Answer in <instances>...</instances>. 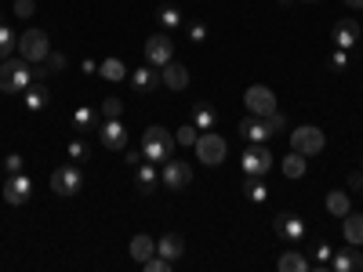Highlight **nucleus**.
<instances>
[{"mask_svg":"<svg viewBox=\"0 0 363 272\" xmlns=\"http://www.w3.org/2000/svg\"><path fill=\"white\" fill-rule=\"evenodd\" d=\"M29 84H33V62H26V58H4L0 62V91L22 95Z\"/></svg>","mask_w":363,"mask_h":272,"instance_id":"obj_1","label":"nucleus"},{"mask_svg":"<svg viewBox=\"0 0 363 272\" xmlns=\"http://www.w3.org/2000/svg\"><path fill=\"white\" fill-rule=\"evenodd\" d=\"M171 149H174V135H171L167 128L153 124V128L142 131V157H145V160L164 164V160L171 157Z\"/></svg>","mask_w":363,"mask_h":272,"instance_id":"obj_2","label":"nucleus"},{"mask_svg":"<svg viewBox=\"0 0 363 272\" xmlns=\"http://www.w3.org/2000/svg\"><path fill=\"white\" fill-rule=\"evenodd\" d=\"M240 167H244L247 178H265L272 167V153H269V142H251L240 157Z\"/></svg>","mask_w":363,"mask_h":272,"instance_id":"obj_3","label":"nucleus"},{"mask_svg":"<svg viewBox=\"0 0 363 272\" xmlns=\"http://www.w3.org/2000/svg\"><path fill=\"white\" fill-rule=\"evenodd\" d=\"M323 145H327V138H323V131L313 128V124H301V128L291 131V149H294V153H301V157L323 153Z\"/></svg>","mask_w":363,"mask_h":272,"instance_id":"obj_4","label":"nucleus"},{"mask_svg":"<svg viewBox=\"0 0 363 272\" xmlns=\"http://www.w3.org/2000/svg\"><path fill=\"white\" fill-rule=\"evenodd\" d=\"M18 51H22V58L26 62H44V58L51 55V40H48V33L44 29H26V33L18 37Z\"/></svg>","mask_w":363,"mask_h":272,"instance_id":"obj_5","label":"nucleus"},{"mask_svg":"<svg viewBox=\"0 0 363 272\" xmlns=\"http://www.w3.org/2000/svg\"><path fill=\"white\" fill-rule=\"evenodd\" d=\"M196 157H200V164H207V167H218L222 160H225V138L222 135H215V131H200V138H196Z\"/></svg>","mask_w":363,"mask_h":272,"instance_id":"obj_6","label":"nucleus"},{"mask_svg":"<svg viewBox=\"0 0 363 272\" xmlns=\"http://www.w3.org/2000/svg\"><path fill=\"white\" fill-rule=\"evenodd\" d=\"M84 186V174L77 164H66V167H55L51 171V193L55 196H77Z\"/></svg>","mask_w":363,"mask_h":272,"instance_id":"obj_7","label":"nucleus"},{"mask_svg":"<svg viewBox=\"0 0 363 272\" xmlns=\"http://www.w3.org/2000/svg\"><path fill=\"white\" fill-rule=\"evenodd\" d=\"M99 142H102V149H109V153H124V149H128V128H124V120H120V116L102 120V124H99Z\"/></svg>","mask_w":363,"mask_h":272,"instance_id":"obj_8","label":"nucleus"},{"mask_svg":"<svg viewBox=\"0 0 363 272\" xmlns=\"http://www.w3.org/2000/svg\"><path fill=\"white\" fill-rule=\"evenodd\" d=\"M160 181L167 189H174V193H182L193 181V167L186 164V160H178V157H167L164 160V174H160Z\"/></svg>","mask_w":363,"mask_h":272,"instance_id":"obj_9","label":"nucleus"},{"mask_svg":"<svg viewBox=\"0 0 363 272\" xmlns=\"http://www.w3.org/2000/svg\"><path fill=\"white\" fill-rule=\"evenodd\" d=\"M244 106L255 116H269V113H277V95H272L265 84H255V87L244 91Z\"/></svg>","mask_w":363,"mask_h":272,"instance_id":"obj_10","label":"nucleus"},{"mask_svg":"<svg viewBox=\"0 0 363 272\" xmlns=\"http://www.w3.org/2000/svg\"><path fill=\"white\" fill-rule=\"evenodd\" d=\"M174 58V40L167 33H153L145 40V62L149 66H167Z\"/></svg>","mask_w":363,"mask_h":272,"instance_id":"obj_11","label":"nucleus"},{"mask_svg":"<svg viewBox=\"0 0 363 272\" xmlns=\"http://www.w3.org/2000/svg\"><path fill=\"white\" fill-rule=\"evenodd\" d=\"M29 196H33V181H29V174H26V171H18V174H8L4 200H8L11 207H26V203H29Z\"/></svg>","mask_w":363,"mask_h":272,"instance_id":"obj_12","label":"nucleus"},{"mask_svg":"<svg viewBox=\"0 0 363 272\" xmlns=\"http://www.w3.org/2000/svg\"><path fill=\"white\" fill-rule=\"evenodd\" d=\"M131 91L135 95H153V91L164 84L160 80V73H157V66H142V69H131Z\"/></svg>","mask_w":363,"mask_h":272,"instance_id":"obj_13","label":"nucleus"},{"mask_svg":"<svg viewBox=\"0 0 363 272\" xmlns=\"http://www.w3.org/2000/svg\"><path fill=\"white\" fill-rule=\"evenodd\" d=\"M240 138H247V142H269L272 138V128H269V120L265 116H244L240 120Z\"/></svg>","mask_w":363,"mask_h":272,"instance_id":"obj_14","label":"nucleus"},{"mask_svg":"<svg viewBox=\"0 0 363 272\" xmlns=\"http://www.w3.org/2000/svg\"><path fill=\"white\" fill-rule=\"evenodd\" d=\"M330 40H335V47L352 51L356 40H359V22H356V18H342V22H335V29H330Z\"/></svg>","mask_w":363,"mask_h":272,"instance_id":"obj_15","label":"nucleus"},{"mask_svg":"<svg viewBox=\"0 0 363 272\" xmlns=\"http://www.w3.org/2000/svg\"><path fill=\"white\" fill-rule=\"evenodd\" d=\"M277 236L284 244H298V239L306 236V222L298 215H277Z\"/></svg>","mask_w":363,"mask_h":272,"instance_id":"obj_16","label":"nucleus"},{"mask_svg":"<svg viewBox=\"0 0 363 272\" xmlns=\"http://www.w3.org/2000/svg\"><path fill=\"white\" fill-rule=\"evenodd\" d=\"M157 254H160V258H167V261H178L182 254H186V239H182L178 232L160 236V239H157Z\"/></svg>","mask_w":363,"mask_h":272,"instance_id":"obj_17","label":"nucleus"},{"mask_svg":"<svg viewBox=\"0 0 363 272\" xmlns=\"http://www.w3.org/2000/svg\"><path fill=\"white\" fill-rule=\"evenodd\" d=\"M160 80H164L171 91H186V87H189V69L182 66V62H167L164 73H160Z\"/></svg>","mask_w":363,"mask_h":272,"instance_id":"obj_18","label":"nucleus"},{"mask_svg":"<svg viewBox=\"0 0 363 272\" xmlns=\"http://www.w3.org/2000/svg\"><path fill=\"white\" fill-rule=\"evenodd\" d=\"M330 265H335V272H352V268L359 272L363 268V254H359V247L349 244L345 251H338L335 258H330Z\"/></svg>","mask_w":363,"mask_h":272,"instance_id":"obj_19","label":"nucleus"},{"mask_svg":"<svg viewBox=\"0 0 363 272\" xmlns=\"http://www.w3.org/2000/svg\"><path fill=\"white\" fill-rule=\"evenodd\" d=\"M157 181H160V174H157L153 160L138 164V171H135V186H138V193H142V196H149V193H153V189H157Z\"/></svg>","mask_w":363,"mask_h":272,"instance_id":"obj_20","label":"nucleus"},{"mask_svg":"<svg viewBox=\"0 0 363 272\" xmlns=\"http://www.w3.org/2000/svg\"><path fill=\"white\" fill-rule=\"evenodd\" d=\"M26 109H33V113H40V109H48V102H51V95H48V87H44V80H37V84H29L26 91Z\"/></svg>","mask_w":363,"mask_h":272,"instance_id":"obj_21","label":"nucleus"},{"mask_svg":"<svg viewBox=\"0 0 363 272\" xmlns=\"http://www.w3.org/2000/svg\"><path fill=\"white\" fill-rule=\"evenodd\" d=\"M153 254H157V239H153V236H145V232L131 236V258H135V261H142V265H145Z\"/></svg>","mask_w":363,"mask_h":272,"instance_id":"obj_22","label":"nucleus"},{"mask_svg":"<svg viewBox=\"0 0 363 272\" xmlns=\"http://www.w3.org/2000/svg\"><path fill=\"white\" fill-rule=\"evenodd\" d=\"M342 232H345V244H352V247H359L363 244V215H349L342 218Z\"/></svg>","mask_w":363,"mask_h":272,"instance_id":"obj_23","label":"nucleus"},{"mask_svg":"<svg viewBox=\"0 0 363 272\" xmlns=\"http://www.w3.org/2000/svg\"><path fill=\"white\" fill-rule=\"evenodd\" d=\"M73 128L77 131H95L99 128V113L91 109V106H77L73 109Z\"/></svg>","mask_w":363,"mask_h":272,"instance_id":"obj_24","label":"nucleus"},{"mask_svg":"<svg viewBox=\"0 0 363 272\" xmlns=\"http://www.w3.org/2000/svg\"><path fill=\"white\" fill-rule=\"evenodd\" d=\"M277 265H280V272H309V258L298 251H284Z\"/></svg>","mask_w":363,"mask_h":272,"instance_id":"obj_25","label":"nucleus"},{"mask_svg":"<svg viewBox=\"0 0 363 272\" xmlns=\"http://www.w3.org/2000/svg\"><path fill=\"white\" fill-rule=\"evenodd\" d=\"M193 124H196L200 131H211V128L218 124V113L211 109V106H203V102H200V106H193Z\"/></svg>","mask_w":363,"mask_h":272,"instance_id":"obj_26","label":"nucleus"},{"mask_svg":"<svg viewBox=\"0 0 363 272\" xmlns=\"http://www.w3.org/2000/svg\"><path fill=\"white\" fill-rule=\"evenodd\" d=\"M327 210L330 215H338V218H345L349 215V193H342V189H335V193H327Z\"/></svg>","mask_w":363,"mask_h":272,"instance_id":"obj_27","label":"nucleus"},{"mask_svg":"<svg viewBox=\"0 0 363 272\" xmlns=\"http://www.w3.org/2000/svg\"><path fill=\"white\" fill-rule=\"evenodd\" d=\"M306 171H309V160L301 157V153H291V157H284V174H287L291 181H294V178H301Z\"/></svg>","mask_w":363,"mask_h":272,"instance_id":"obj_28","label":"nucleus"},{"mask_svg":"<svg viewBox=\"0 0 363 272\" xmlns=\"http://www.w3.org/2000/svg\"><path fill=\"white\" fill-rule=\"evenodd\" d=\"M99 73H102L106 80H113V84H116V80H124V76H128V66L120 62V58H106V62L99 66Z\"/></svg>","mask_w":363,"mask_h":272,"instance_id":"obj_29","label":"nucleus"},{"mask_svg":"<svg viewBox=\"0 0 363 272\" xmlns=\"http://www.w3.org/2000/svg\"><path fill=\"white\" fill-rule=\"evenodd\" d=\"M157 18H160L164 29H182V11H178L174 4H164V8L157 11Z\"/></svg>","mask_w":363,"mask_h":272,"instance_id":"obj_30","label":"nucleus"},{"mask_svg":"<svg viewBox=\"0 0 363 272\" xmlns=\"http://www.w3.org/2000/svg\"><path fill=\"white\" fill-rule=\"evenodd\" d=\"M247 200L251 203H265L269 200V186L262 178H247Z\"/></svg>","mask_w":363,"mask_h":272,"instance_id":"obj_31","label":"nucleus"},{"mask_svg":"<svg viewBox=\"0 0 363 272\" xmlns=\"http://www.w3.org/2000/svg\"><path fill=\"white\" fill-rule=\"evenodd\" d=\"M15 47H18V37L11 33L8 26H0V62H4V58H11Z\"/></svg>","mask_w":363,"mask_h":272,"instance_id":"obj_32","label":"nucleus"},{"mask_svg":"<svg viewBox=\"0 0 363 272\" xmlns=\"http://www.w3.org/2000/svg\"><path fill=\"white\" fill-rule=\"evenodd\" d=\"M66 153H69V160H73V164H87L95 149H91L87 142H80V138H77V142H69V149H66Z\"/></svg>","mask_w":363,"mask_h":272,"instance_id":"obj_33","label":"nucleus"},{"mask_svg":"<svg viewBox=\"0 0 363 272\" xmlns=\"http://www.w3.org/2000/svg\"><path fill=\"white\" fill-rule=\"evenodd\" d=\"M196 138H200V128L193 124V120H189V124H182V128H178V135H174V142H178V145H196Z\"/></svg>","mask_w":363,"mask_h":272,"instance_id":"obj_34","label":"nucleus"},{"mask_svg":"<svg viewBox=\"0 0 363 272\" xmlns=\"http://www.w3.org/2000/svg\"><path fill=\"white\" fill-rule=\"evenodd\" d=\"M106 120H113V116H120L124 113V98H116V95H106V102H102V109H99Z\"/></svg>","mask_w":363,"mask_h":272,"instance_id":"obj_35","label":"nucleus"},{"mask_svg":"<svg viewBox=\"0 0 363 272\" xmlns=\"http://www.w3.org/2000/svg\"><path fill=\"white\" fill-rule=\"evenodd\" d=\"M330 69H335V73L349 69V51H345V47H335V51H330Z\"/></svg>","mask_w":363,"mask_h":272,"instance_id":"obj_36","label":"nucleus"},{"mask_svg":"<svg viewBox=\"0 0 363 272\" xmlns=\"http://www.w3.org/2000/svg\"><path fill=\"white\" fill-rule=\"evenodd\" d=\"M186 33H189V40H193V44H203L211 29H207V22H189V29H186Z\"/></svg>","mask_w":363,"mask_h":272,"instance_id":"obj_37","label":"nucleus"},{"mask_svg":"<svg viewBox=\"0 0 363 272\" xmlns=\"http://www.w3.org/2000/svg\"><path fill=\"white\" fill-rule=\"evenodd\" d=\"M33 11H37V0H15V15L18 18H33Z\"/></svg>","mask_w":363,"mask_h":272,"instance_id":"obj_38","label":"nucleus"},{"mask_svg":"<svg viewBox=\"0 0 363 272\" xmlns=\"http://www.w3.org/2000/svg\"><path fill=\"white\" fill-rule=\"evenodd\" d=\"M44 66H48V73H58V69H66V55H58V51H51V55L44 58Z\"/></svg>","mask_w":363,"mask_h":272,"instance_id":"obj_39","label":"nucleus"},{"mask_svg":"<svg viewBox=\"0 0 363 272\" xmlns=\"http://www.w3.org/2000/svg\"><path fill=\"white\" fill-rule=\"evenodd\" d=\"M4 171H8V174H18V171H26V160H22L18 153H8V157H4Z\"/></svg>","mask_w":363,"mask_h":272,"instance_id":"obj_40","label":"nucleus"},{"mask_svg":"<svg viewBox=\"0 0 363 272\" xmlns=\"http://www.w3.org/2000/svg\"><path fill=\"white\" fill-rule=\"evenodd\" d=\"M313 258H316L320 265H327L330 258H335V251H330V244H313Z\"/></svg>","mask_w":363,"mask_h":272,"instance_id":"obj_41","label":"nucleus"},{"mask_svg":"<svg viewBox=\"0 0 363 272\" xmlns=\"http://www.w3.org/2000/svg\"><path fill=\"white\" fill-rule=\"evenodd\" d=\"M167 268H171V261L160 258V254H153V258L145 261V272H167Z\"/></svg>","mask_w":363,"mask_h":272,"instance_id":"obj_42","label":"nucleus"},{"mask_svg":"<svg viewBox=\"0 0 363 272\" xmlns=\"http://www.w3.org/2000/svg\"><path fill=\"white\" fill-rule=\"evenodd\" d=\"M265 120H269V128H272V135H280V131L287 128V116H284V113H269Z\"/></svg>","mask_w":363,"mask_h":272,"instance_id":"obj_43","label":"nucleus"},{"mask_svg":"<svg viewBox=\"0 0 363 272\" xmlns=\"http://www.w3.org/2000/svg\"><path fill=\"white\" fill-rule=\"evenodd\" d=\"M124 160H128V167H138L145 157H142V149H124Z\"/></svg>","mask_w":363,"mask_h":272,"instance_id":"obj_44","label":"nucleus"},{"mask_svg":"<svg viewBox=\"0 0 363 272\" xmlns=\"http://www.w3.org/2000/svg\"><path fill=\"white\" fill-rule=\"evenodd\" d=\"M349 186H352V189H363V171H352V174H349Z\"/></svg>","mask_w":363,"mask_h":272,"instance_id":"obj_45","label":"nucleus"},{"mask_svg":"<svg viewBox=\"0 0 363 272\" xmlns=\"http://www.w3.org/2000/svg\"><path fill=\"white\" fill-rule=\"evenodd\" d=\"M80 69H84V73H87V76H95V73H99V66H95V62H91V58H87V62H84V66H80Z\"/></svg>","mask_w":363,"mask_h":272,"instance_id":"obj_46","label":"nucleus"},{"mask_svg":"<svg viewBox=\"0 0 363 272\" xmlns=\"http://www.w3.org/2000/svg\"><path fill=\"white\" fill-rule=\"evenodd\" d=\"M349 8H356V11H363V0H345Z\"/></svg>","mask_w":363,"mask_h":272,"instance_id":"obj_47","label":"nucleus"},{"mask_svg":"<svg viewBox=\"0 0 363 272\" xmlns=\"http://www.w3.org/2000/svg\"><path fill=\"white\" fill-rule=\"evenodd\" d=\"M301 4H320V0H301Z\"/></svg>","mask_w":363,"mask_h":272,"instance_id":"obj_48","label":"nucleus"},{"mask_svg":"<svg viewBox=\"0 0 363 272\" xmlns=\"http://www.w3.org/2000/svg\"><path fill=\"white\" fill-rule=\"evenodd\" d=\"M0 26H4V11H0Z\"/></svg>","mask_w":363,"mask_h":272,"instance_id":"obj_49","label":"nucleus"},{"mask_svg":"<svg viewBox=\"0 0 363 272\" xmlns=\"http://www.w3.org/2000/svg\"><path fill=\"white\" fill-rule=\"evenodd\" d=\"M280 4H291V0H280Z\"/></svg>","mask_w":363,"mask_h":272,"instance_id":"obj_50","label":"nucleus"}]
</instances>
